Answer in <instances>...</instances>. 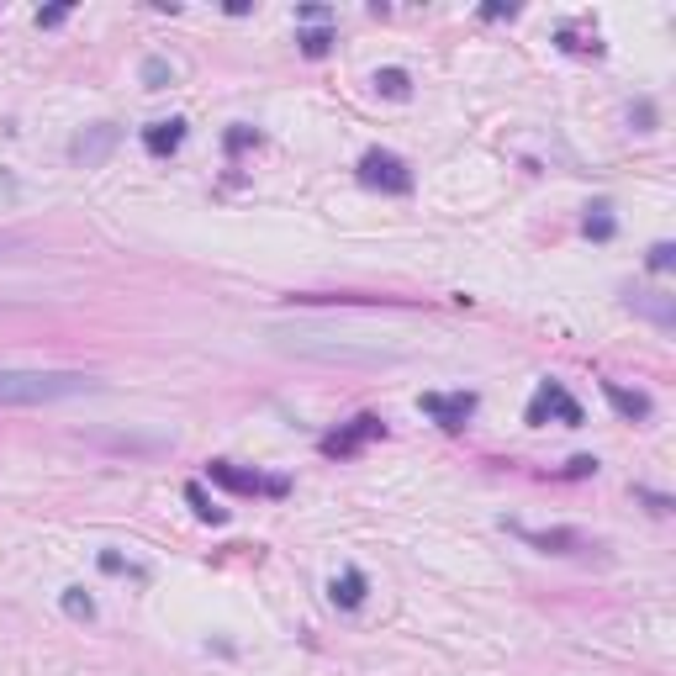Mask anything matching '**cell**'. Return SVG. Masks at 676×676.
<instances>
[{"mask_svg":"<svg viewBox=\"0 0 676 676\" xmlns=\"http://www.w3.org/2000/svg\"><path fill=\"white\" fill-rule=\"evenodd\" d=\"M101 381L85 370H16L0 365V407H59L74 397H96Z\"/></svg>","mask_w":676,"mask_h":676,"instance_id":"cell-1","label":"cell"},{"mask_svg":"<svg viewBox=\"0 0 676 676\" xmlns=\"http://www.w3.org/2000/svg\"><path fill=\"white\" fill-rule=\"evenodd\" d=\"M286 354L302 360H323V365H391L397 354L375 349V344H354V338H333V333H275Z\"/></svg>","mask_w":676,"mask_h":676,"instance_id":"cell-2","label":"cell"},{"mask_svg":"<svg viewBox=\"0 0 676 676\" xmlns=\"http://www.w3.org/2000/svg\"><path fill=\"white\" fill-rule=\"evenodd\" d=\"M529 423H566V428H581L587 423V412H581V402L571 397L560 381H539V391L529 397Z\"/></svg>","mask_w":676,"mask_h":676,"instance_id":"cell-3","label":"cell"},{"mask_svg":"<svg viewBox=\"0 0 676 676\" xmlns=\"http://www.w3.org/2000/svg\"><path fill=\"white\" fill-rule=\"evenodd\" d=\"M360 180L375 185V191H391V196H407L412 191V169L397 154H386V148H370V154L360 159Z\"/></svg>","mask_w":676,"mask_h":676,"instance_id":"cell-4","label":"cell"},{"mask_svg":"<svg viewBox=\"0 0 676 676\" xmlns=\"http://www.w3.org/2000/svg\"><path fill=\"white\" fill-rule=\"evenodd\" d=\"M206 476H212L217 486H228V492H243V497H286V481H280V476L238 471L233 460H212V465H206Z\"/></svg>","mask_w":676,"mask_h":676,"instance_id":"cell-5","label":"cell"},{"mask_svg":"<svg viewBox=\"0 0 676 676\" xmlns=\"http://www.w3.org/2000/svg\"><path fill=\"white\" fill-rule=\"evenodd\" d=\"M85 444L111 449V455H138V460L169 455V439H164V434H122V428H90Z\"/></svg>","mask_w":676,"mask_h":676,"instance_id":"cell-6","label":"cell"},{"mask_svg":"<svg viewBox=\"0 0 676 676\" xmlns=\"http://www.w3.org/2000/svg\"><path fill=\"white\" fill-rule=\"evenodd\" d=\"M418 407H423L439 428L460 434V428L471 423V412H476V397H471V391H423V402H418Z\"/></svg>","mask_w":676,"mask_h":676,"instance_id":"cell-7","label":"cell"},{"mask_svg":"<svg viewBox=\"0 0 676 676\" xmlns=\"http://www.w3.org/2000/svg\"><path fill=\"white\" fill-rule=\"evenodd\" d=\"M117 143H122V127L117 122H96V127H85V133L69 143V159L85 164V169H96V164L111 159V148H117Z\"/></svg>","mask_w":676,"mask_h":676,"instance_id":"cell-8","label":"cell"},{"mask_svg":"<svg viewBox=\"0 0 676 676\" xmlns=\"http://www.w3.org/2000/svg\"><path fill=\"white\" fill-rule=\"evenodd\" d=\"M381 434H386V423L375 418V412H360V418H354L349 428H338V434H328V439H323V455H338V460H344V455L365 449L370 439H381Z\"/></svg>","mask_w":676,"mask_h":676,"instance_id":"cell-9","label":"cell"},{"mask_svg":"<svg viewBox=\"0 0 676 676\" xmlns=\"http://www.w3.org/2000/svg\"><path fill=\"white\" fill-rule=\"evenodd\" d=\"M518 539L534 544V550H544V555H581V550H592V539L576 534V529H518Z\"/></svg>","mask_w":676,"mask_h":676,"instance_id":"cell-10","label":"cell"},{"mask_svg":"<svg viewBox=\"0 0 676 676\" xmlns=\"http://www.w3.org/2000/svg\"><path fill=\"white\" fill-rule=\"evenodd\" d=\"M180 143H185V122H180V117H169V122H148V127H143V148H148L154 159L175 154Z\"/></svg>","mask_w":676,"mask_h":676,"instance_id":"cell-11","label":"cell"},{"mask_svg":"<svg viewBox=\"0 0 676 676\" xmlns=\"http://www.w3.org/2000/svg\"><path fill=\"white\" fill-rule=\"evenodd\" d=\"M365 592H370V581L360 566H349L344 576H333L328 581V597H333V608H360L365 603Z\"/></svg>","mask_w":676,"mask_h":676,"instance_id":"cell-12","label":"cell"},{"mask_svg":"<svg viewBox=\"0 0 676 676\" xmlns=\"http://www.w3.org/2000/svg\"><path fill=\"white\" fill-rule=\"evenodd\" d=\"M603 397L613 402L618 418H629V423L650 418V397H645V391H629V386H618V381H603Z\"/></svg>","mask_w":676,"mask_h":676,"instance_id":"cell-13","label":"cell"},{"mask_svg":"<svg viewBox=\"0 0 676 676\" xmlns=\"http://www.w3.org/2000/svg\"><path fill=\"white\" fill-rule=\"evenodd\" d=\"M629 307H634V312H645V317H655L661 328H671V323H676V302H671L666 291H640V296H629Z\"/></svg>","mask_w":676,"mask_h":676,"instance_id":"cell-14","label":"cell"},{"mask_svg":"<svg viewBox=\"0 0 676 676\" xmlns=\"http://www.w3.org/2000/svg\"><path fill=\"white\" fill-rule=\"evenodd\" d=\"M375 90H381L386 101H407L412 80H407V69H375Z\"/></svg>","mask_w":676,"mask_h":676,"instance_id":"cell-15","label":"cell"},{"mask_svg":"<svg viewBox=\"0 0 676 676\" xmlns=\"http://www.w3.org/2000/svg\"><path fill=\"white\" fill-rule=\"evenodd\" d=\"M185 502L196 507V518H201V523H228V507H217V502H212V497H206L201 486H196V481L185 486Z\"/></svg>","mask_w":676,"mask_h":676,"instance_id":"cell-16","label":"cell"},{"mask_svg":"<svg viewBox=\"0 0 676 676\" xmlns=\"http://www.w3.org/2000/svg\"><path fill=\"white\" fill-rule=\"evenodd\" d=\"M59 603H64V613H69V618H85V624L96 618V597H85V587H64Z\"/></svg>","mask_w":676,"mask_h":676,"instance_id":"cell-17","label":"cell"},{"mask_svg":"<svg viewBox=\"0 0 676 676\" xmlns=\"http://www.w3.org/2000/svg\"><path fill=\"white\" fill-rule=\"evenodd\" d=\"M296 43H302L307 59H323V53L333 48V32H328V27H307L302 37H296Z\"/></svg>","mask_w":676,"mask_h":676,"instance_id":"cell-18","label":"cell"},{"mask_svg":"<svg viewBox=\"0 0 676 676\" xmlns=\"http://www.w3.org/2000/svg\"><path fill=\"white\" fill-rule=\"evenodd\" d=\"M169 80H175V64L169 59H143V85L148 90H164Z\"/></svg>","mask_w":676,"mask_h":676,"instance_id":"cell-19","label":"cell"},{"mask_svg":"<svg viewBox=\"0 0 676 676\" xmlns=\"http://www.w3.org/2000/svg\"><path fill=\"white\" fill-rule=\"evenodd\" d=\"M671 259H676V249H671V243H650V254H645V265H650L655 275H666V270H671Z\"/></svg>","mask_w":676,"mask_h":676,"instance_id":"cell-20","label":"cell"},{"mask_svg":"<svg viewBox=\"0 0 676 676\" xmlns=\"http://www.w3.org/2000/svg\"><path fill=\"white\" fill-rule=\"evenodd\" d=\"M597 217H587V233L592 238H613V217H608V206H592Z\"/></svg>","mask_w":676,"mask_h":676,"instance_id":"cell-21","label":"cell"},{"mask_svg":"<svg viewBox=\"0 0 676 676\" xmlns=\"http://www.w3.org/2000/svg\"><path fill=\"white\" fill-rule=\"evenodd\" d=\"M101 571H111V576H122V571L138 576V566H133V560H122L117 550H101Z\"/></svg>","mask_w":676,"mask_h":676,"instance_id":"cell-22","label":"cell"},{"mask_svg":"<svg viewBox=\"0 0 676 676\" xmlns=\"http://www.w3.org/2000/svg\"><path fill=\"white\" fill-rule=\"evenodd\" d=\"M32 243L22 238V233H0V259H16V254H27Z\"/></svg>","mask_w":676,"mask_h":676,"instance_id":"cell-23","label":"cell"},{"mask_svg":"<svg viewBox=\"0 0 676 676\" xmlns=\"http://www.w3.org/2000/svg\"><path fill=\"white\" fill-rule=\"evenodd\" d=\"M592 471H597V460H592V455H576L566 476H592Z\"/></svg>","mask_w":676,"mask_h":676,"instance_id":"cell-24","label":"cell"},{"mask_svg":"<svg viewBox=\"0 0 676 676\" xmlns=\"http://www.w3.org/2000/svg\"><path fill=\"white\" fill-rule=\"evenodd\" d=\"M640 502H650V513H671V497L661 492H640Z\"/></svg>","mask_w":676,"mask_h":676,"instance_id":"cell-25","label":"cell"},{"mask_svg":"<svg viewBox=\"0 0 676 676\" xmlns=\"http://www.w3.org/2000/svg\"><path fill=\"white\" fill-rule=\"evenodd\" d=\"M64 16H69L64 6H53V11H37V27H59V22H64Z\"/></svg>","mask_w":676,"mask_h":676,"instance_id":"cell-26","label":"cell"},{"mask_svg":"<svg viewBox=\"0 0 676 676\" xmlns=\"http://www.w3.org/2000/svg\"><path fill=\"white\" fill-rule=\"evenodd\" d=\"M254 143V133H249V127H238V133H228V148H249Z\"/></svg>","mask_w":676,"mask_h":676,"instance_id":"cell-27","label":"cell"}]
</instances>
